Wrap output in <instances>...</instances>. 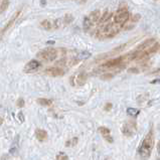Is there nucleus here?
<instances>
[{
    "instance_id": "1",
    "label": "nucleus",
    "mask_w": 160,
    "mask_h": 160,
    "mask_svg": "<svg viewBox=\"0 0 160 160\" xmlns=\"http://www.w3.org/2000/svg\"><path fill=\"white\" fill-rule=\"evenodd\" d=\"M153 145H154V133H153V129H151L147 133V135L145 136V138L143 139V141H142V143L138 149L139 155L143 160H147L150 157L151 151L153 149Z\"/></svg>"
},
{
    "instance_id": "2",
    "label": "nucleus",
    "mask_w": 160,
    "mask_h": 160,
    "mask_svg": "<svg viewBox=\"0 0 160 160\" xmlns=\"http://www.w3.org/2000/svg\"><path fill=\"white\" fill-rule=\"evenodd\" d=\"M65 53V50H56L55 47H47L38 53V56L45 62H53L59 56H64Z\"/></svg>"
},
{
    "instance_id": "3",
    "label": "nucleus",
    "mask_w": 160,
    "mask_h": 160,
    "mask_svg": "<svg viewBox=\"0 0 160 160\" xmlns=\"http://www.w3.org/2000/svg\"><path fill=\"white\" fill-rule=\"evenodd\" d=\"M122 26L116 23H108L104 25V27L99 31L97 36L100 38H114L119 32Z\"/></svg>"
},
{
    "instance_id": "4",
    "label": "nucleus",
    "mask_w": 160,
    "mask_h": 160,
    "mask_svg": "<svg viewBox=\"0 0 160 160\" xmlns=\"http://www.w3.org/2000/svg\"><path fill=\"white\" fill-rule=\"evenodd\" d=\"M130 18V13L126 7H120L118 10L114 13V23L123 26L126 24Z\"/></svg>"
},
{
    "instance_id": "5",
    "label": "nucleus",
    "mask_w": 160,
    "mask_h": 160,
    "mask_svg": "<svg viewBox=\"0 0 160 160\" xmlns=\"http://www.w3.org/2000/svg\"><path fill=\"white\" fill-rule=\"evenodd\" d=\"M101 12L100 10H94L92 11L89 15L84 19V29L87 31L91 28V26H93L94 24H96L97 22L100 21L101 19Z\"/></svg>"
},
{
    "instance_id": "6",
    "label": "nucleus",
    "mask_w": 160,
    "mask_h": 160,
    "mask_svg": "<svg viewBox=\"0 0 160 160\" xmlns=\"http://www.w3.org/2000/svg\"><path fill=\"white\" fill-rule=\"evenodd\" d=\"M136 130H137V125H136V122L134 121H128L122 127V132L125 136H132Z\"/></svg>"
},
{
    "instance_id": "7",
    "label": "nucleus",
    "mask_w": 160,
    "mask_h": 160,
    "mask_svg": "<svg viewBox=\"0 0 160 160\" xmlns=\"http://www.w3.org/2000/svg\"><path fill=\"white\" fill-rule=\"evenodd\" d=\"M41 62L38 61H36V59H31L27 62L26 65H24L23 68V72L24 73H33V72H36V71L38 70L39 68H41Z\"/></svg>"
},
{
    "instance_id": "8",
    "label": "nucleus",
    "mask_w": 160,
    "mask_h": 160,
    "mask_svg": "<svg viewBox=\"0 0 160 160\" xmlns=\"http://www.w3.org/2000/svg\"><path fill=\"white\" fill-rule=\"evenodd\" d=\"M44 74L50 77H62L65 75V70L59 67H50L44 71Z\"/></svg>"
},
{
    "instance_id": "9",
    "label": "nucleus",
    "mask_w": 160,
    "mask_h": 160,
    "mask_svg": "<svg viewBox=\"0 0 160 160\" xmlns=\"http://www.w3.org/2000/svg\"><path fill=\"white\" fill-rule=\"evenodd\" d=\"M156 42L157 41H156L155 38H148L145 41L142 42V44H140L138 47L135 48V50H138V51H144V50H148L149 47H151L152 45H154V44H156Z\"/></svg>"
},
{
    "instance_id": "10",
    "label": "nucleus",
    "mask_w": 160,
    "mask_h": 160,
    "mask_svg": "<svg viewBox=\"0 0 160 160\" xmlns=\"http://www.w3.org/2000/svg\"><path fill=\"white\" fill-rule=\"evenodd\" d=\"M20 13H21V10H18V11H17L16 13H14V14H13V16H12V17H11V18H10V20L7 22V23H6V25H5V26H4L3 28H2V31H1V35H3V34H4V32H6V31H7L8 29H9V28H10L11 26H12V25H13V23H14V22H15V20H16L17 18H18V16H19V14H20Z\"/></svg>"
},
{
    "instance_id": "11",
    "label": "nucleus",
    "mask_w": 160,
    "mask_h": 160,
    "mask_svg": "<svg viewBox=\"0 0 160 160\" xmlns=\"http://www.w3.org/2000/svg\"><path fill=\"white\" fill-rule=\"evenodd\" d=\"M35 137L38 141H44L47 139V132L44 129H36L35 130Z\"/></svg>"
},
{
    "instance_id": "12",
    "label": "nucleus",
    "mask_w": 160,
    "mask_h": 160,
    "mask_svg": "<svg viewBox=\"0 0 160 160\" xmlns=\"http://www.w3.org/2000/svg\"><path fill=\"white\" fill-rule=\"evenodd\" d=\"M87 80H88L87 75H86L85 73H81V74H79L78 77H77V80H76V81H77V83H78L79 86H83V85L86 84Z\"/></svg>"
},
{
    "instance_id": "13",
    "label": "nucleus",
    "mask_w": 160,
    "mask_h": 160,
    "mask_svg": "<svg viewBox=\"0 0 160 160\" xmlns=\"http://www.w3.org/2000/svg\"><path fill=\"white\" fill-rule=\"evenodd\" d=\"M41 26L44 28V30H50V29H53V22L50 21V20H47V19H45V20L41 21Z\"/></svg>"
},
{
    "instance_id": "14",
    "label": "nucleus",
    "mask_w": 160,
    "mask_h": 160,
    "mask_svg": "<svg viewBox=\"0 0 160 160\" xmlns=\"http://www.w3.org/2000/svg\"><path fill=\"white\" fill-rule=\"evenodd\" d=\"M112 15H113V14L111 12H109V11H106V12H104V14L102 15L101 19H100V21H99V23L103 24V23H105V22H107L111 18V17H112Z\"/></svg>"
},
{
    "instance_id": "15",
    "label": "nucleus",
    "mask_w": 160,
    "mask_h": 160,
    "mask_svg": "<svg viewBox=\"0 0 160 160\" xmlns=\"http://www.w3.org/2000/svg\"><path fill=\"white\" fill-rule=\"evenodd\" d=\"M36 102H38L41 106H44V107H47V106H50L51 104H53V101L50 99H38Z\"/></svg>"
},
{
    "instance_id": "16",
    "label": "nucleus",
    "mask_w": 160,
    "mask_h": 160,
    "mask_svg": "<svg viewBox=\"0 0 160 160\" xmlns=\"http://www.w3.org/2000/svg\"><path fill=\"white\" fill-rule=\"evenodd\" d=\"M139 113H140V110H138V109H134V108H128L127 109V114L132 117L138 116Z\"/></svg>"
},
{
    "instance_id": "17",
    "label": "nucleus",
    "mask_w": 160,
    "mask_h": 160,
    "mask_svg": "<svg viewBox=\"0 0 160 160\" xmlns=\"http://www.w3.org/2000/svg\"><path fill=\"white\" fill-rule=\"evenodd\" d=\"M99 132L102 134L103 137L109 136L110 135V129L107 127H100L99 128Z\"/></svg>"
},
{
    "instance_id": "18",
    "label": "nucleus",
    "mask_w": 160,
    "mask_h": 160,
    "mask_svg": "<svg viewBox=\"0 0 160 160\" xmlns=\"http://www.w3.org/2000/svg\"><path fill=\"white\" fill-rule=\"evenodd\" d=\"M9 5V1H5V0H1L0 1V12H3Z\"/></svg>"
},
{
    "instance_id": "19",
    "label": "nucleus",
    "mask_w": 160,
    "mask_h": 160,
    "mask_svg": "<svg viewBox=\"0 0 160 160\" xmlns=\"http://www.w3.org/2000/svg\"><path fill=\"white\" fill-rule=\"evenodd\" d=\"M56 158V160H68V156L67 154H65L64 152H59Z\"/></svg>"
},
{
    "instance_id": "20",
    "label": "nucleus",
    "mask_w": 160,
    "mask_h": 160,
    "mask_svg": "<svg viewBox=\"0 0 160 160\" xmlns=\"http://www.w3.org/2000/svg\"><path fill=\"white\" fill-rule=\"evenodd\" d=\"M140 19V14H135V15L132 16V18H131V22L134 24L135 22H137Z\"/></svg>"
},
{
    "instance_id": "21",
    "label": "nucleus",
    "mask_w": 160,
    "mask_h": 160,
    "mask_svg": "<svg viewBox=\"0 0 160 160\" xmlns=\"http://www.w3.org/2000/svg\"><path fill=\"white\" fill-rule=\"evenodd\" d=\"M17 106H18V107H20V108L23 107V106H24V100L22 98L17 100Z\"/></svg>"
},
{
    "instance_id": "22",
    "label": "nucleus",
    "mask_w": 160,
    "mask_h": 160,
    "mask_svg": "<svg viewBox=\"0 0 160 160\" xmlns=\"http://www.w3.org/2000/svg\"><path fill=\"white\" fill-rule=\"evenodd\" d=\"M113 78V75L112 74H107V75H104L101 77L102 80H107V79H112Z\"/></svg>"
},
{
    "instance_id": "23",
    "label": "nucleus",
    "mask_w": 160,
    "mask_h": 160,
    "mask_svg": "<svg viewBox=\"0 0 160 160\" xmlns=\"http://www.w3.org/2000/svg\"><path fill=\"white\" fill-rule=\"evenodd\" d=\"M111 108H112V104H111V103H108V104L105 106L104 109H105V111H109Z\"/></svg>"
},
{
    "instance_id": "24",
    "label": "nucleus",
    "mask_w": 160,
    "mask_h": 160,
    "mask_svg": "<svg viewBox=\"0 0 160 160\" xmlns=\"http://www.w3.org/2000/svg\"><path fill=\"white\" fill-rule=\"evenodd\" d=\"M104 138L107 140L108 142H110V143H112V142H113V138H112V137H111L110 135H109V136H106V137H104Z\"/></svg>"
},
{
    "instance_id": "25",
    "label": "nucleus",
    "mask_w": 160,
    "mask_h": 160,
    "mask_svg": "<svg viewBox=\"0 0 160 160\" xmlns=\"http://www.w3.org/2000/svg\"><path fill=\"white\" fill-rule=\"evenodd\" d=\"M151 84H160V79H156L151 82Z\"/></svg>"
},
{
    "instance_id": "26",
    "label": "nucleus",
    "mask_w": 160,
    "mask_h": 160,
    "mask_svg": "<svg viewBox=\"0 0 160 160\" xmlns=\"http://www.w3.org/2000/svg\"><path fill=\"white\" fill-rule=\"evenodd\" d=\"M157 152H158V154L160 155V140L158 141V143H157Z\"/></svg>"
},
{
    "instance_id": "27",
    "label": "nucleus",
    "mask_w": 160,
    "mask_h": 160,
    "mask_svg": "<svg viewBox=\"0 0 160 160\" xmlns=\"http://www.w3.org/2000/svg\"><path fill=\"white\" fill-rule=\"evenodd\" d=\"M18 117L20 118V121H24V116H22V113H19Z\"/></svg>"
},
{
    "instance_id": "28",
    "label": "nucleus",
    "mask_w": 160,
    "mask_h": 160,
    "mask_svg": "<svg viewBox=\"0 0 160 160\" xmlns=\"http://www.w3.org/2000/svg\"><path fill=\"white\" fill-rule=\"evenodd\" d=\"M41 5H45V4H47V2H45V1H41Z\"/></svg>"
},
{
    "instance_id": "29",
    "label": "nucleus",
    "mask_w": 160,
    "mask_h": 160,
    "mask_svg": "<svg viewBox=\"0 0 160 160\" xmlns=\"http://www.w3.org/2000/svg\"><path fill=\"white\" fill-rule=\"evenodd\" d=\"M47 44H55V41H48Z\"/></svg>"
}]
</instances>
